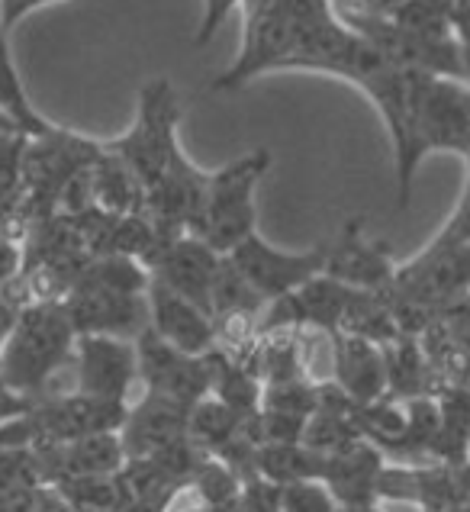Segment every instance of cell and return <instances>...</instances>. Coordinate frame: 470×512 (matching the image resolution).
Wrapping results in <instances>:
<instances>
[{"label": "cell", "instance_id": "obj_20", "mask_svg": "<svg viewBox=\"0 0 470 512\" xmlns=\"http://www.w3.org/2000/svg\"><path fill=\"white\" fill-rule=\"evenodd\" d=\"M297 306H300V319L303 329H319V332H339V323L348 310L351 297H355V287L339 284L329 274L313 277L310 284H303L297 294Z\"/></svg>", "mask_w": 470, "mask_h": 512}, {"label": "cell", "instance_id": "obj_30", "mask_svg": "<svg viewBox=\"0 0 470 512\" xmlns=\"http://www.w3.org/2000/svg\"><path fill=\"white\" fill-rule=\"evenodd\" d=\"M235 4H242V0H207V7H203V17H200V26H197V36H194L197 49H203L219 33V26L226 23V17L235 10Z\"/></svg>", "mask_w": 470, "mask_h": 512}, {"label": "cell", "instance_id": "obj_34", "mask_svg": "<svg viewBox=\"0 0 470 512\" xmlns=\"http://www.w3.org/2000/svg\"><path fill=\"white\" fill-rule=\"evenodd\" d=\"M339 512H384V506H339Z\"/></svg>", "mask_w": 470, "mask_h": 512}, {"label": "cell", "instance_id": "obj_10", "mask_svg": "<svg viewBox=\"0 0 470 512\" xmlns=\"http://www.w3.org/2000/svg\"><path fill=\"white\" fill-rule=\"evenodd\" d=\"M75 390L97 400L129 403L139 380V351L132 339L116 335H78L75 342Z\"/></svg>", "mask_w": 470, "mask_h": 512}, {"label": "cell", "instance_id": "obj_26", "mask_svg": "<svg viewBox=\"0 0 470 512\" xmlns=\"http://www.w3.org/2000/svg\"><path fill=\"white\" fill-rule=\"evenodd\" d=\"M187 487L194 490V496L200 500L203 509L216 512V509H226V506H232L235 500H239L242 477L235 474L229 464L207 455V461L200 464V471L194 474V480H190Z\"/></svg>", "mask_w": 470, "mask_h": 512}, {"label": "cell", "instance_id": "obj_9", "mask_svg": "<svg viewBox=\"0 0 470 512\" xmlns=\"http://www.w3.org/2000/svg\"><path fill=\"white\" fill-rule=\"evenodd\" d=\"M139 351V380L145 393L165 397L190 409L203 397H210V371L203 355H187V351L158 339L152 329H145L136 339Z\"/></svg>", "mask_w": 470, "mask_h": 512}, {"label": "cell", "instance_id": "obj_12", "mask_svg": "<svg viewBox=\"0 0 470 512\" xmlns=\"http://www.w3.org/2000/svg\"><path fill=\"white\" fill-rule=\"evenodd\" d=\"M65 310L78 335H116L136 342L152 323L145 294H120L94 284H78L71 290Z\"/></svg>", "mask_w": 470, "mask_h": 512}, {"label": "cell", "instance_id": "obj_36", "mask_svg": "<svg viewBox=\"0 0 470 512\" xmlns=\"http://www.w3.org/2000/svg\"><path fill=\"white\" fill-rule=\"evenodd\" d=\"M464 390H467V393H470V380H467V384H464Z\"/></svg>", "mask_w": 470, "mask_h": 512}, {"label": "cell", "instance_id": "obj_22", "mask_svg": "<svg viewBox=\"0 0 470 512\" xmlns=\"http://www.w3.org/2000/svg\"><path fill=\"white\" fill-rule=\"evenodd\" d=\"M242 429V416L232 413L226 403H219L216 397H203L187 409V438L200 451L216 455L219 448H226Z\"/></svg>", "mask_w": 470, "mask_h": 512}, {"label": "cell", "instance_id": "obj_25", "mask_svg": "<svg viewBox=\"0 0 470 512\" xmlns=\"http://www.w3.org/2000/svg\"><path fill=\"white\" fill-rule=\"evenodd\" d=\"M387 20L425 39H458L454 36V7L448 0H396Z\"/></svg>", "mask_w": 470, "mask_h": 512}, {"label": "cell", "instance_id": "obj_14", "mask_svg": "<svg viewBox=\"0 0 470 512\" xmlns=\"http://www.w3.org/2000/svg\"><path fill=\"white\" fill-rule=\"evenodd\" d=\"M145 300H149V319H152L149 329L158 339L187 351V355H207L216 345L213 316L207 310H200L197 303L174 294L165 284H158L155 277H149Z\"/></svg>", "mask_w": 470, "mask_h": 512}, {"label": "cell", "instance_id": "obj_18", "mask_svg": "<svg viewBox=\"0 0 470 512\" xmlns=\"http://www.w3.org/2000/svg\"><path fill=\"white\" fill-rule=\"evenodd\" d=\"M384 368H387V393L396 400L435 397V374L425 358L419 339L400 335L396 342L384 345Z\"/></svg>", "mask_w": 470, "mask_h": 512}, {"label": "cell", "instance_id": "obj_7", "mask_svg": "<svg viewBox=\"0 0 470 512\" xmlns=\"http://www.w3.org/2000/svg\"><path fill=\"white\" fill-rule=\"evenodd\" d=\"M129 413V403L97 400L87 393H46L20 416L26 445H68L84 435L120 432Z\"/></svg>", "mask_w": 470, "mask_h": 512}, {"label": "cell", "instance_id": "obj_6", "mask_svg": "<svg viewBox=\"0 0 470 512\" xmlns=\"http://www.w3.org/2000/svg\"><path fill=\"white\" fill-rule=\"evenodd\" d=\"M100 152H104V142L78 136L62 126L39 139H29L23 155V207L29 223L58 213L65 187L91 168Z\"/></svg>", "mask_w": 470, "mask_h": 512}, {"label": "cell", "instance_id": "obj_17", "mask_svg": "<svg viewBox=\"0 0 470 512\" xmlns=\"http://www.w3.org/2000/svg\"><path fill=\"white\" fill-rule=\"evenodd\" d=\"M332 380L358 406L387 397L384 348L348 332H332Z\"/></svg>", "mask_w": 470, "mask_h": 512}, {"label": "cell", "instance_id": "obj_8", "mask_svg": "<svg viewBox=\"0 0 470 512\" xmlns=\"http://www.w3.org/2000/svg\"><path fill=\"white\" fill-rule=\"evenodd\" d=\"M226 258L245 274V281L271 303L277 297L297 294L303 284H310L313 277L326 271L329 245H316L310 252H281V248L264 242L255 232V236H248L242 245H235Z\"/></svg>", "mask_w": 470, "mask_h": 512}, {"label": "cell", "instance_id": "obj_11", "mask_svg": "<svg viewBox=\"0 0 470 512\" xmlns=\"http://www.w3.org/2000/svg\"><path fill=\"white\" fill-rule=\"evenodd\" d=\"M219 261H223V255L213 252L200 236L184 232V236L161 242L155 252L145 258V268H149V277H155L158 284H165L174 294L187 297L190 303H197L200 310L210 313Z\"/></svg>", "mask_w": 470, "mask_h": 512}, {"label": "cell", "instance_id": "obj_21", "mask_svg": "<svg viewBox=\"0 0 470 512\" xmlns=\"http://www.w3.org/2000/svg\"><path fill=\"white\" fill-rule=\"evenodd\" d=\"M322 467H326V458L310 451L303 442L261 445L258 461H255L258 477L271 480V484H277V487L303 484V480H322Z\"/></svg>", "mask_w": 470, "mask_h": 512}, {"label": "cell", "instance_id": "obj_3", "mask_svg": "<svg viewBox=\"0 0 470 512\" xmlns=\"http://www.w3.org/2000/svg\"><path fill=\"white\" fill-rule=\"evenodd\" d=\"M329 13H335L329 0H277L271 10L245 20L242 52L223 75L213 78L210 91L229 94L245 87L248 81L268 75V71H284L303 29L329 17Z\"/></svg>", "mask_w": 470, "mask_h": 512}, {"label": "cell", "instance_id": "obj_4", "mask_svg": "<svg viewBox=\"0 0 470 512\" xmlns=\"http://www.w3.org/2000/svg\"><path fill=\"white\" fill-rule=\"evenodd\" d=\"M178 123H181V100L174 94L168 78H152L139 94V116L129 133L120 139L104 142L113 155H120L136 174L142 190H149L165 178L174 158L181 155L178 145Z\"/></svg>", "mask_w": 470, "mask_h": 512}, {"label": "cell", "instance_id": "obj_33", "mask_svg": "<svg viewBox=\"0 0 470 512\" xmlns=\"http://www.w3.org/2000/svg\"><path fill=\"white\" fill-rule=\"evenodd\" d=\"M33 512H75L68 503H65V496L58 493L55 487H42L36 493V503H33Z\"/></svg>", "mask_w": 470, "mask_h": 512}, {"label": "cell", "instance_id": "obj_24", "mask_svg": "<svg viewBox=\"0 0 470 512\" xmlns=\"http://www.w3.org/2000/svg\"><path fill=\"white\" fill-rule=\"evenodd\" d=\"M75 512H123L129 493L120 474L107 477H71L55 487Z\"/></svg>", "mask_w": 470, "mask_h": 512}, {"label": "cell", "instance_id": "obj_32", "mask_svg": "<svg viewBox=\"0 0 470 512\" xmlns=\"http://www.w3.org/2000/svg\"><path fill=\"white\" fill-rule=\"evenodd\" d=\"M39 490H7V493H0V512H33Z\"/></svg>", "mask_w": 470, "mask_h": 512}, {"label": "cell", "instance_id": "obj_2", "mask_svg": "<svg viewBox=\"0 0 470 512\" xmlns=\"http://www.w3.org/2000/svg\"><path fill=\"white\" fill-rule=\"evenodd\" d=\"M454 152L470 158V87L458 78L419 75L413 97V129H409V158L396 174V203L406 210L413 181L425 155Z\"/></svg>", "mask_w": 470, "mask_h": 512}, {"label": "cell", "instance_id": "obj_13", "mask_svg": "<svg viewBox=\"0 0 470 512\" xmlns=\"http://www.w3.org/2000/svg\"><path fill=\"white\" fill-rule=\"evenodd\" d=\"M345 287L355 290H387L396 281V261L390 255L387 242H371L364 239V219L355 216L342 226L335 245H329L326 271Z\"/></svg>", "mask_w": 470, "mask_h": 512}, {"label": "cell", "instance_id": "obj_23", "mask_svg": "<svg viewBox=\"0 0 470 512\" xmlns=\"http://www.w3.org/2000/svg\"><path fill=\"white\" fill-rule=\"evenodd\" d=\"M264 306H268V300H264L258 290L245 281V274L223 255L216 281H213V310H210L213 319L242 316V319H258L261 323Z\"/></svg>", "mask_w": 470, "mask_h": 512}, {"label": "cell", "instance_id": "obj_27", "mask_svg": "<svg viewBox=\"0 0 470 512\" xmlns=\"http://www.w3.org/2000/svg\"><path fill=\"white\" fill-rule=\"evenodd\" d=\"M358 438H361V432L355 426V416L313 413L310 419H306V429H303V445L322 458L339 455L342 448L355 445Z\"/></svg>", "mask_w": 470, "mask_h": 512}, {"label": "cell", "instance_id": "obj_1", "mask_svg": "<svg viewBox=\"0 0 470 512\" xmlns=\"http://www.w3.org/2000/svg\"><path fill=\"white\" fill-rule=\"evenodd\" d=\"M78 332L65 303H29L0 345V380L26 400L49 393L52 377L75 355Z\"/></svg>", "mask_w": 470, "mask_h": 512}, {"label": "cell", "instance_id": "obj_37", "mask_svg": "<svg viewBox=\"0 0 470 512\" xmlns=\"http://www.w3.org/2000/svg\"><path fill=\"white\" fill-rule=\"evenodd\" d=\"M467 461H470V448H467Z\"/></svg>", "mask_w": 470, "mask_h": 512}, {"label": "cell", "instance_id": "obj_35", "mask_svg": "<svg viewBox=\"0 0 470 512\" xmlns=\"http://www.w3.org/2000/svg\"><path fill=\"white\" fill-rule=\"evenodd\" d=\"M448 4H451V7H467L470 0H448Z\"/></svg>", "mask_w": 470, "mask_h": 512}, {"label": "cell", "instance_id": "obj_28", "mask_svg": "<svg viewBox=\"0 0 470 512\" xmlns=\"http://www.w3.org/2000/svg\"><path fill=\"white\" fill-rule=\"evenodd\" d=\"M39 487H49L39 448L36 445L0 448V493H7V490H39Z\"/></svg>", "mask_w": 470, "mask_h": 512}, {"label": "cell", "instance_id": "obj_19", "mask_svg": "<svg viewBox=\"0 0 470 512\" xmlns=\"http://www.w3.org/2000/svg\"><path fill=\"white\" fill-rule=\"evenodd\" d=\"M0 110H4L29 139H39L55 129V123H49L26 94L17 62H13V52H10V29L4 17H0Z\"/></svg>", "mask_w": 470, "mask_h": 512}, {"label": "cell", "instance_id": "obj_38", "mask_svg": "<svg viewBox=\"0 0 470 512\" xmlns=\"http://www.w3.org/2000/svg\"><path fill=\"white\" fill-rule=\"evenodd\" d=\"M467 294H470V290H467Z\"/></svg>", "mask_w": 470, "mask_h": 512}, {"label": "cell", "instance_id": "obj_5", "mask_svg": "<svg viewBox=\"0 0 470 512\" xmlns=\"http://www.w3.org/2000/svg\"><path fill=\"white\" fill-rule=\"evenodd\" d=\"M271 168L268 149H252L248 155L235 158L226 168L210 174L207 187V213L197 236L207 242L213 252L229 255L235 245L255 236L258 210H255V187Z\"/></svg>", "mask_w": 470, "mask_h": 512}, {"label": "cell", "instance_id": "obj_29", "mask_svg": "<svg viewBox=\"0 0 470 512\" xmlns=\"http://www.w3.org/2000/svg\"><path fill=\"white\" fill-rule=\"evenodd\" d=\"M281 512H339V503L322 480H303L281 487Z\"/></svg>", "mask_w": 470, "mask_h": 512}, {"label": "cell", "instance_id": "obj_15", "mask_svg": "<svg viewBox=\"0 0 470 512\" xmlns=\"http://www.w3.org/2000/svg\"><path fill=\"white\" fill-rule=\"evenodd\" d=\"M187 435V409L155 393H142V400L129 403L126 422L120 429L126 461L158 455Z\"/></svg>", "mask_w": 470, "mask_h": 512}, {"label": "cell", "instance_id": "obj_31", "mask_svg": "<svg viewBox=\"0 0 470 512\" xmlns=\"http://www.w3.org/2000/svg\"><path fill=\"white\" fill-rule=\"evenodd\" d=\"M46 4H55V0H0V17H4L7 29H13L26 13H33Z\"/></svg>", "mask_w": 470, "mask_h": 512}, {"label": "cell", "instance_id": "obj_16", "mask_svg": "<svg viewBox=\"0 0 470 512\" xmlns=\"http://www.w3.org/2000/svg\"><path fill=\"white\" fill-rule=\"evenodd\" d=\"M387 467V455L367 438L342 448L339 455L326 458L322 484H326L339 506H377V484Z\"/></svg>", "mask_w": 470, "mask_h": 512}]
</instances>
